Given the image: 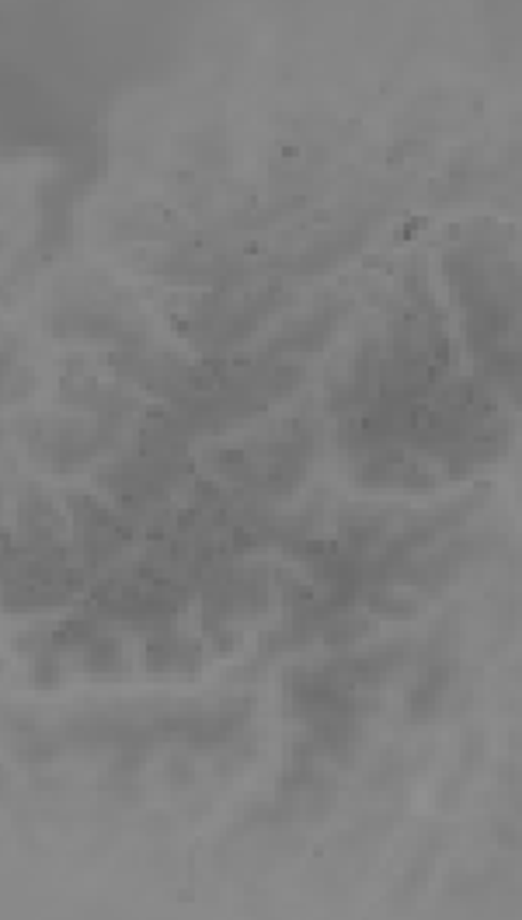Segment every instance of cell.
<instances>
[{
    "label": "cell",
    "mask_w": 522,
    "mask_h": 920,
    "mask_svg": "<svg viewBox=\"0 0 522 920\" xmlns=\"http://www.w3.org/2000/svg\"><path fill=\"white\" fill-rule=\"evenodd\" d=\"M77 656H81V669H87V674H116V669L125 666L122 642L105 631H98L84 649H77Z\"/></svg>",
    "instance_id": "obj_1"
}]
</instances>
